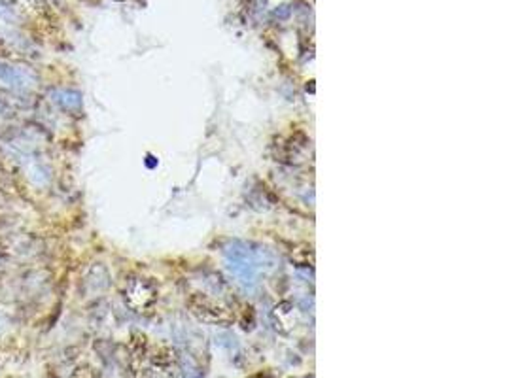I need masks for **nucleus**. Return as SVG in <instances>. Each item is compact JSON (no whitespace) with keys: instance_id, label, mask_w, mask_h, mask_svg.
<instances>
[{"instance_id":"f257e3e1","label":"nucleus","mask_w":505,"mask_h":378,"mask_svg":"<svg viewBox=\"0 0 505 378\" xmlns=\"http://www.w3.org/2000/svg\"><path fill=\"white\" fill-rule=\"evenodd\" d=\"M0 81H4L6 85H10V88H15V89L33 85L27 72H23L21 68L8 67V65H0Z\"/></svg>"},{"instance_id":"f03ea898","label":"nucleus","mask_w":505,"mask_h":378,"mask_svg":"<svg viewBox=\"0 0 505 378\" xmlns=\"http://www.w3.org/2000/svg\"><path fill=\"white\" fill-rule=\"evenodd\" d=\"M2 2L29 15H36L44 12V0H2Z\"/></svg>"},{"instance_id":"7ed1b4c3","label":"nucleus","mask_w":505,"mask_h":378,"mask_svg":"<svg viewBox=\"0 0 505 378\" xmlns=\"http://www.w3.org/2000/svg\"><path fill=\"white\" fill-rule=\"evenodd\" d=\"M72 378H93V371H91V367H88V365H81V367H78L72 372Z\"/></svg>"}]
</instances>
